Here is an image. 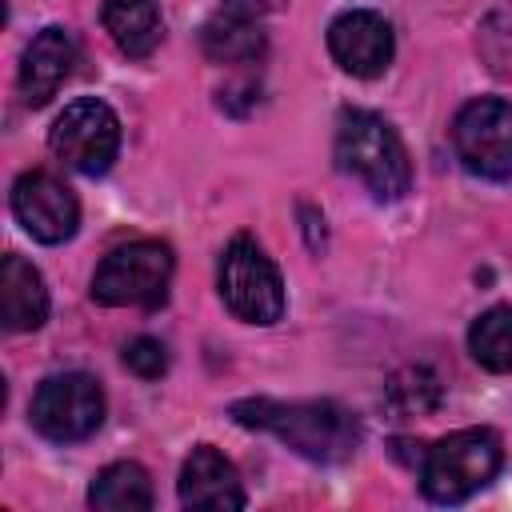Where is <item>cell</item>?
<instances>
[{
	"mask_svg": "<svg viewBox=\"0 0 512 512\" xmlns=\"http://www.w3.org/2000/svg\"><path fill=\"white\" fill-rule=\"evenodd\" d=\"M200 48L216 64H256L268 52V32L252 12H220L200 28Z\"/></svg>",
	"mask_w": 512,
	"mask_h": 512,
	"instance_id": "obj_14",
	"label": "cell"
},
{
	"mask_svg": "<svg viewBox=\"0 0 512 512\" xmlns=\"http://www.w3.org/2000/svg\"><path fill=\"white\" fill-rule=\"evenodd\" d=\"M48 148H52L68 168H76V172H84V176H100V172H108L112 160H116V148H120V120H116V112H112L104 100H92V96L72 100V104L56 116V124H52V132H48Z\"/></svg>",
	"mask_w": 512,
	"mask_h": 512,
	"instance_id": "obj_8",
	"label": "cell"
},
{
	"mask_svg": "<svg viewBox=\"0 0 512 512\" xmlns=\"http://www.w3.org/2000/svg\"><path fill=\"white\" fill-rule=\"evenodd\" d=\"M480 56L496 76H512V12H492L480 24Z\"/></svg>",
	"mask_w": 512,
	"mask_h": 512,
	"instance_id": "obj_19",
	"label": "cell"
},
{
	"mask_svg": "<svg viewBox=\"0 0 512 512\" xmlns=\"http://www.w3.org/2000/svg\"><path fill=\"white\" fill-rule=\"evenodd\" d=\"M180 504L200 512H232L244 508V488L232 468L212 444H196L180 468Z\"/></svg>",
	"mask_w": 512,
	"mask_h": 512,
	"instance_id": "obj_11",
	"label": "cell"
},
{
	"mask_svg": "<svg viewBox=\"0 0 512 512\" xmlns=\"http://www.w3.org/2000/svg\"><path fill=\"white\" fill-rule=\"evenodd\" d=\"M32 428L56 444L84 440L104 420V392L88 372H56L32 396Z\"/></svg>",
	"mask_w": 512,
	"mask_h": 512,
	"instance_id": "obj_7",
	"label": "cell"
},
{
	"mask_svg": "<svg viewBox=\"0 0 512 512\" xmlns=\"http://www.w3.org/2000/svg\"><path fill=\"white\" fill-rule=\"evenodd\" d=\"M220 300L236 320L276 324L284 316V280L252 236H232L220 256Z\"/></svg>",
	"mask_w": 512,
	"mask_h": 512,
	"instance_id": "obj_5",
	"label": "cell"
},
{
	"mask_svg": "<svg viewBox=\"0 0 512 512\" xmlns=\"http://www.w3.org/2000/svg\"><path fill=\"white\" fill-rule=\"evenodd\" d=\"M76 64V36L60 24H48L32 36V44L24 48V60H20V96L24 104L40 108L56 96V88L68 80Z\"/></svg>",
	"mask_w": 512,
	"mask_h": 512,
	"instance_id": "obj_12",
	"label": "cell"
},
{
	"mask_svg": "<svg viewBox=\"0 0 512 512\" xmlns=\"http://www.w3.org/2000/svg\"><path fill=\"white\" fill-rule=\"evenodd\" d=\"M104 28L116 40V48L136 60L152 56L164 36L156 0H104Z\"/></svg>",
	"mask_w": 512,
	"mask_h": 512,
	"instance_id": "obj_15",
	"label": "cell"
},
{
	"mask_svg": "<svg viewBox=\"0 0 512 512\" xmlns=\"http://www.w3.org/2000/svg\"><path fill=\"white\" fill-rule=\"evenodd\" d=\"M504 448L492 428H460L424 448L420 488L436 504H460L500 472Z\"/></svg>",
	"mask_w": 512,
	"mask_h": 512,
	"instance_id": "obj_3",
	"label": "cell"
},
{
	"mask_svg": "<svg viewBox=\"0 0 512 512\" xmlns=\"http://www.w3.org/2000/svg\"><path fill=\"white\" fill-rule=\"evenodd\" d=\"M172 268L176 256L160 240H136L112 248L92 276V300L108 308H156L168 296Z\"/></svg>",
	"mask_w": 512,
	"mask_h": 512,
	"instance_id": "obj_4",
	"label": "cell"
},
{
	"mask_svg": "<svg viewBox=\"0 0 512 512\" xmlns=\"http://www.w3.org/2000/svg\"><path fill=\"white\" fill-rule=\"evenodd\" d=\"M440 376L424 364H408L388 376L384 384V408L392 416H428L440 408Z\"/></svg>",
	"mask_w": 512,
	"mask_h": 512,
	"instance_id": "obj_17",
	"label": "cell"
},
{
	"mask_svg": "<svg viewBox=\"0 0 512 512\" xmlns=\"http://www.w3.org/2000/svg\"><path fill=\"white\" fill-rule=\"evenodd\" d=\"M232 420L244 428L272 432L296 456L316 464H340L360 444V420L336 400H236Z\"/></svg>",
	"mask_w": 512,
	"mask_h": 512,
	"instance_id": "obj_1",
	"label": "cell"
},
{
	"mask_svg": "<svg viewBox=\"0 0 512 512\" xmlns=\"http://www.w3.org/2000/svg\"><path fill=\"white\" fill-rule=\"evenodd\" d=\"M468 352L488 372H512V308L496 304L468 328Z\"/></svg>",
	"mask_w": 512,
	"mask_h": 512,
	"instance_id": "obj_18",
	"label": "cell"
},
{
	"mask_svg": "<svg viewBox=\"0 0 512 512\" xmlns=\"http://www.w3.org/2000/svg\"><path fill=\"white\" fill-rule=\"evenodd\" d=\"M0 320L8 332H32L48 320V288L24 256H4L0 268Z\"/></svg>",
	"mask_w": 512,
	"mask_h": 512,
	"instance_id": "obj_13",
	"label": "cell"
},
{
	"mask_svg": "<svg viewBox=\"0 0 512 512\" xmlns=\"http://www.w3.org/2000/svg\"><path fill=\"white\" fill-rule=\"evenodd\" d=\"M12 212L24 232L40 244H64L80 224V204L72 188L52 172H24L12 184Z\"/></svg>",
	"mask_w": 512,
	"mask_h": 512,
	"instance_id": "obj_9",
	"label": "cell"
},
{
	"mask_svg": "<svg viewBox=\"0 0 512 512\" xmlns=\"http://www.w3.org/2000/svg\"><path fill=\"white\" fill-rule=\"evenodd\" d=\"M228 8L236 12H252V16H264V12H280L288 0H224Z\"/></svg>",
	"mask_w": 512,
	"mask_h": 512,
	"instance_id": "obj_21",
	"label": "cell"
},
{
	"mask_svg": "<svg viewBox=\"0 0 512 512\" xmlns=\"http://www.w3.org/2000/svg\"><path fill=\"white\" fill-rule=\"evenodd\" d=\"M328 52L352 76H380L392 60V28L368 8L340 12L328 24Z\"/></svg>",
	"mask_w": 512,
	"mask_h": 512,
	"instance_id": "obj_10",
	"label": "cell"
},
{
	"mask_svg": "<svg viewBox=\"0 0 512 512\" xmlns=\"http://www.w3.org/2000/svg\"><path fill=\"white\" fill-rule=\"evenodd\" d=\"M88 504L100 512H148L152 508V480L136 460H116L92 480Z\"/></svg>",
	"mask_w": 512,
	"mask_h": 512,
	"instance_id": "obj_16",
	"label": "cell"
},
{
	"mask_svg": "<svg viewBox=\"0 0 512 512\" xmlns=\"http://www.w3.org/2000/svg\"><path fill=\"white\" fill-rule=\"evenodd\" d=\"M452 148L460 164L480 180H512V104L480 96L452 120Z\"/></svg>",
	"mask_w": 512,
	"mask_h": 512,
	"instance_id": "obj_6",
	"label": "cell"
},
{
	"mask_svg": "<svg viewBox=\"0 0 512 512\" xmlns=\"http://www.w3.org/2000/svg\"><path fill=\"white\" fill-rule=\"evenodd\" d=\"M336 164L356 176L376 200H400L412 184L408 152L396 128L364 108H352L336 124Z\"/></svg>",
	"mask_w": 512,
	"mask_h": 512,
	"instance_id": "obj_2",
	"label": "cell"
},
{
	"mask_svg": "<svg viewBox=\"0 0 512 512\" xmlns=\"http://www.w3.org/2000/svg\"><path fill=\"white\" fill-rule=\"evenodd\" d=\"M124 364H128L136 376L156 380V376L168 372V352H164L160 340H152V336H136V340L124 344Z\"/></svg>",
	"mask_w": 512,
	"mask_h": 512,
	"instance_id": "obj_20",
	"label": "cell"
}]
</instances>
